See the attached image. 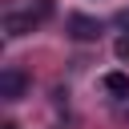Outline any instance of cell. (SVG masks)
<instances>
[{
  "mask_svg": "<svg viewBox=\"0 0 129 129\" xmlns=\"http://www.w3.org/2000/svg\"><path fill=\"white\" fill-rule=\"evenodd\" d=\"M101 85H105L113 97H129V77H125V73H105Z\"/></svg>",
  "mask_w": 129,
  "mask_h": 129,
  "instance_id": "obj_4",
  "label": "cell"
},
{
  "mask_svg": "<svg viewBox=\"0 0 129 129\" xmlns=\"http://www.w3.org/2000/svg\"><path fill=\"white\" fill-rule=\"evenodd\" d=\"M117 24H121V28H129V12H121V16H117Z\"/></svg>",
  "mask_w": 129,
  "mask_h": 129,
  "instance_id": "obj_6",
  "label": "cell"
},
{
  "mask_svg": "<svg viewBox=\"0 0 129 129\" xmlns=\"http://www.w3.org/2000/svg\"><path fill=\"white\" fill-rule=\"evenodd\" d=\"M48 12H52L48 0H40L36 8H24V12H8V16H4V32H8V36H24V32H32Z\"/></svg>",
  "mask_w": 129,
  "mask_h": 129,
  "instance_id": "obj_1",
  "label": "cell"
},
{
  "mask_svg": "<svg viewBox=\"0 0 129 129\" xmlns=\"http://www.w3.org/2000/svg\"><path fill=\"white\" fill-rule=\"evenodd\" d=\"M113 52H117V60H129V32H125V36H117Z\"/></svg>",
  "mask_w": 129,
  "mask_h": 129,
  "instance_id": "obj_5",
  "label": "cell"
},
{
  "mask_svg": "<svg viewBox=\"0 0 129 129\" xmlns=\"http://www.w3.org/2000/svg\"><path fill=\"white\" fill-rule=\"evenodd\" d=\"M0 129H16V125H12V121H4V125H0Z\"/></svg>",
  "mask_w": 129,
  "mask_h": 129,
  "instance_id": "obj_7",
  "label": "cell"
},
{
  "mask_svg": "<svg viewBox=\"0 0 129 129\" xmlns=\"http://www.w3.org/2000/svg\"><path fill=\"white\" fill-rule=\"evenodd\" d=\"M24 89H28V77H24L20 69H4V73H0V97H4V101H20Z\"/></svg>",
  "mask_w": 129,
  "mask_h": 129,
  "instance_id": "obj_3",
  "label": "cell"
},
{
  "mask_svg": "<svg viewBox=\"0 0 129 129\" xmlns=\"http://www.w3.org/2000/svg\"><path fill=\"white\" fill-rule=\"evenodd\" d=\"M69 36L73 40H97L101 36V20L97 16H85V12H73L69 16Z\"/></svg>",
  "mask_w": 129,
  "mask_h": 129,
  "instance_id": "obj_2",
  "label": "cell"
}]
</instances>
